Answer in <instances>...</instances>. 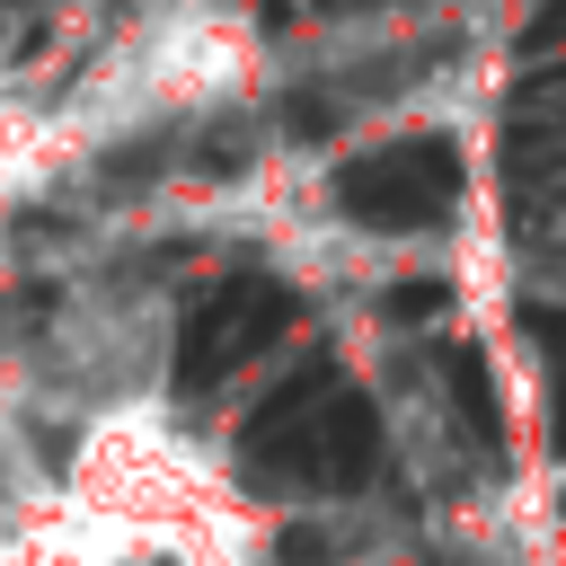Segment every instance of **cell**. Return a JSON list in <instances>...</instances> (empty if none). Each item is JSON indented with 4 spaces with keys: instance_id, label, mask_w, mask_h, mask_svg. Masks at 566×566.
<instances>
[{
    "instance_id": "obj_1",
    "label": "cell",
    "mask_w": 566,
    "mask_h": 566,
    "mask_svg": "<svg viewBox=\"0 0 566 566\" xmlns=\"http://www.w3.org/2000/svg\"><path fill=\"white\" fill-rule=\"evenodd\" d=\"M336 195H345V212H354L363 230H424V221L451 212V195H460V159H451V142L407 133V142H380V150L345 159Z\"/></svg>"
},
{
    "instance_id": "obj_2",
    "label": "cell",
    "mask_w": 566,
    "mask_h": 566,
    "mask_svg": "<svg viewBox=\"0 0 566 566\" xmlns=\"http://www.w3.org/2000/svg\"><path fill=\"white\" fill-rule=\"evenodd\" d=\"M292 327V301H283V283H265V274H239V283H221L195 318H186V354H177V380H221V371H239L248 354H265L274 336Z\"/></svg>"
},
{
    "instance_id": "obj_3",
    "label": "cell",
    "mask_w": 566,
    "mask_h": 566,
    "mask_svg": "<svg viewBox=\"0 0 566 566\" xmlns=\"http://www.w3.org/2000/svg\"><path fill=\"white\" fill-rule=\"evenodd\" d=\"M531 44H566V0H548V9L531 18Z\"/></svg>"
}]
</instances>
